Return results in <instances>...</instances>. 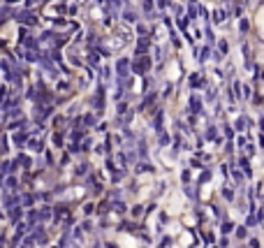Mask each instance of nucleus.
I'll use <instances>...</instances> for the list:
<instances>
[{"label": "nucleus", "instance_id": "f257e3e1", "mask_svg": "<svg viewBox=\"0 0 264 248\" xmlns=\"http://www.w3.org/2000/svg\"><path fill=\"white\" fill-rule=\"evenodd\" d=\"M144 10H153V5H151V0H144Z\"/></svg>", "mask_w": 264, "mask_h": 248}]
</instances>
